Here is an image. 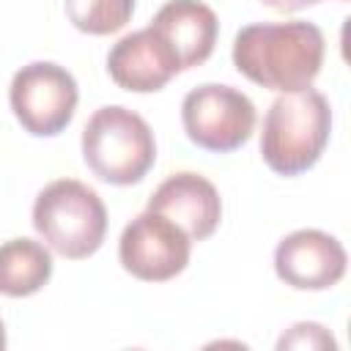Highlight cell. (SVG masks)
<instances>
[{
	"label": "cell",
	"mask_w": 351,
	"mask_h": 351,
	"mask_svg": "<svg viewBox=\"0 0 351 351\" xmlns=\"http://www.w3.org/2000/svg\"><path fill=\"white\" fill-rule=\"evenodd\" d=\"M324 49V33L313 22H252L233 38V66L261 88L293 93L313 85Z\"/></svg>",
	"instance_id": "obj_1"
},
{
	"label": "cell",
	"mask_w": 351,
	"mask_h": 351,
	"mask_svg": "<svg viewBox=\"0 0 351 351\" xmlns=\"http://www.w3.org/2000/svg\"><path fill=\"white\" fill-rule=\"evenodd\" d=\"M332 132V107L315 88L277 96L263 118L261 156L277 176L307 173L324 154Z\"/></svg>",
	"instance_id": "obj_2"
},
{
	"label": "cell",
	"mask_w": 351,
	"mask_h": 351,
	"mask_svg": "<svg viewBox=\"0 0 351 351\" xmlns=\"http://www.w3.org/2000/svg\"><path fill=\"white\" fill-rule=\"evenodd\" d=\"M82 159L99 181L132 186L154 167L156 140L143 115L121 104H107L82 129Z\"/></svg>",
	"instance_id": "obj_3"
},
{
	"label": "cell",
	"mask_w": 351,
	"mask_h": 351,
	"mask_svg": "<svg viewBox=\"0 0 351 351\" xmlns=\"http://www.w3.org/2000/svg\"><path fill=\"white\" fill-rule=\"evenodd\" d=\"M33 228L52 252L82 261L93 255L107 236V208L88 184L58 178L36 195Z\"/></svg>",
	"instance_id": "obj_4"
},
{
	"label": "cell",
	"mask_w": 351,
	"mask_h": 351,
	"mask_svg": "<svg viewBox=\"0 0 351 351\" xmlns=\"http://www.w3.org/2000/svg\"><path fill=\"white\" fill-rule=\"evenodd\" d=\"M255 104L233 85L206 82L192 88L181 101V123L186 137L211 154L241 148L255 132Z\"/></svg>",
	"instance_id": "obj_5"
},
{
	"label": "cell",
	"mask_w": 351,
	"mask_h": 351,
	"mask_svg": "<svg viewBox=\"0 0 351 351\" xmlns=\"http://www.w3.org/2000/svg\"><path fill=\"white\" fill-rule=\"evenodd\" d=\"M8 101L25 132L55 137L71 123L80 90L69 69L52 60H33L14 74Z\"/></svg>",
	"instance_id": "obj_6"
},
{
	"label": "cell",
	"mask_w": 351,
	"mask_h": 351,
	"mask_svg": "<svg viewBox=\"0 0 351 351\" xmlns=\"http://www.w3.org/2000/svg\"><path fill=\"white\" fill-rule=\"evenodd\" d=\"M192 255V239L165 214L143 211L121 233V266L143 282H167L181 274Z\"/></svg>",
	"instance_id": "obj_7"
},
{
	"label": "cell",
	"mask_w": 351,
	"mask_h": 351,
	"mask_svg": "<svg viewBox=\"0 0 351 351\" xmlns=\"http://www.w3.org/2000/svg\"><path fill=\"white\" fill-rule=\"evenodd\" d=\"M348 255L343 244L315 228L288 233L274 250L277 277L296 291H326L346 274Z\"/></svg>",
	"instance_id": "obj_8"
},
{
	"label": "cell",
	"mask_w": 351,
	"mask_h": 351,
	"mask_svg": "<svg viewBox=\"0 0 351 351\" xmlns=\"http://www.w3.org/2000/svg\"><path fill=\"white\" fill-rule=\"evenodd\" d=\"M107 71L123 90L154 93L181 71V60L167 38L148 25L143 30L126 33L118 44H112L107 55Z\"/></svg>",
	"instance_id": "obj_9"
},
{
	"label": "cell",
	"mask_w": 351,
	"mask_h": 351,
	"mask_svg": "<svg viewBox=\"0 0 351 351\" xmlns=\"http://www.w3.org/2000/svg\"><path fill=\"white\" fill-rule=\"evenodd\" d=\"M148 211L165 214L192 241H203L222 219V197L208 178L197 173H176L154 189L148 197Z\"/></svg>",
	"instance_id": "obj_10"
},
{
	"label": "cell",
	"mask_w": 351,
	"mask_h": 351,
	"mask_svg": "<svg viewBox=\"0 0 351 351\" xmlns=\"http://www.w3.org/2000/svg\"><path fill=\"white\" fill-rule=\"evenodd\" d=\"M151 27L176 49L181 71L206 63L219 36V19L203 0H167L151 19Z\"/></svg>",
	"instance_id": "obj_11"
},
{
	"label": "cell",
	"mask_w": 351,
	"mask_h": 351,
	"mask_svg": "<svg viewBox=\"0 0 351 351\" xmlns=\"http://www.w3.org/2000/svg\"><path fill=\"white\" fill-rule=\"evenodd\" d=\"M52 277V255L36 239H11L0 244V293L11 299L38 293Z\"/></svg>",
	"instance_id": "obj_12"
},
{
	"label": "cell",
	"mask_w": 351,
	"mask_h": 351,
	"mask_svg": "<svg viewBox=\"0 0 351 351\" xmlns=\"http://www.w3.org/2000/svg\"><path fill=\"white\" fill-rule=\"evenodd\" d=\"M134 14V0H66L69 22L88 36H110Z\"/></svg>",
	"instance_id": "obj_13"
},
{
	"label": "cell",
	"mask_w": 351,
	"mask_h": 351,
	"mask_svg": "<svg viewBox=\"0 0 351 351\" xmlns=\"http://www.w3.org/2000/svg\"><path fill=\"white\" fill-rule=\"evenodd\" d=\"M277 348H335V337L321 324L302 321V324H293L288 335L280 337Z\"/></svg>",
	"instance_id": "obj_14"
},
{
	"label": "cell",
	"mask_w": 351,
	"mask_h": 351,
	"mask_svg": "<svg viewBox=\"0 0 351 351\" xmlns=\"http://www.w3.org/2000/svg\"><path fill=\"white\" fill-rule=\"evenodd\" d=\"M263 5L274 8V11H282V14H293V11H302L307 5H315L321 0H261Z\"/></svg>",
	"instance_id": "obj_15"
},
{
	"label": "cell",
	"mask_w": 351,
	"mask_h": 351,
	"mask_svg": "<svg viewBox=\"0 0 351 351\" xmlns=\"http://www.w3.org/2000/svg\"><path fill=\"white\" fill-rule=\"evenodd\" d=\"M5 348V326H3V321H0V351Z\"/></svg>",
	"instance_id": "obj_16"
}]
</instances>
